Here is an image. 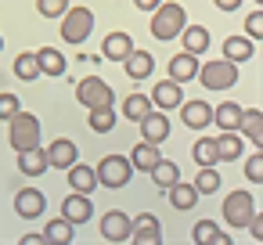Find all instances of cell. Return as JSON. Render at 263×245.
Wrapping results in <instances>:
<instances>
[{"label":"cell","instance_id":"obj_1","mask_svg":"<svg viewBox=\"0 0 263 245\" xmlns=\"http://www.w3.org/2000/svg\"><path fill=\"white\" fill-rule=\"evenodd\" d=\"M8 141H11L15 152L40 148V141H44V126H40V119H36L33 112H22V108H18V112L8 119Z\"/></svg>","mask_w":263,"mask_h":245},{"label":"cell","instance_id":"obj_2","mask_svg":"<svg viewBox=\"0 0 263 245\" xmlns=\"http://www.w3.org/2000/svg\"><path fill=\"white\" fill-rule=\"evenodd\" d=\"M187 26V11L180 8V4H166V0H162V4L152 11V36L159 40V44H170V40H177L180 36V29Z\"/></svg>","mask_w":263,"mask_h":245},{"label":"cell","instance_id":"obj_3","mask_svg":"<svg viewBox=\"0 0 263 245\" xmlns=\"http://www.w3.org/2000/svg\"><path fill=\"white\" fill-rule=\"evenodd\" d=\"M94 173H98V187L119 191V187H126V184H130L134 166H130V159H126V155H105V159L94 166Z\"/></svg>","mask_w":263,"mask_h":245},{"label":"cell","instance_id":"obj_4","mask_svg":"<svg viewBox=\"0 0 263 245\" xmlns=\"http://www.w3.org/2000/svg\"><path fill=\"white\" fill-rule=\"evenodd\" d=\"M205 90H231L238 83V65L227 62V58H216V62H205L198 65V76H195Z\"/></svg>","mask_w":263,"mask_h":245},{"label":"cell","instance_id":"obj_5","mask_svg":"<svg viewBox=\"0 0 263 245\" xmlns=\"http://www.w3.org/2000/svg\"><path fill=\"white\" fill-rule=\"evenodd\" d=\"M94 33V11L90 8H65L62 15V40L65 44H87Z\"/></svg>","mask_w":263,"mask_h":245},{"label":"cell","instance_id":"obj_6","mask_svg":"<svg viewBox=\"0 0 263 245\" xmlns=\"http://www.w3.org/2000/svg\"><path fill=\"white\" fill-rule=\"evenodd\" d=\"M76 101L83 108H98V105H116V90L101 80V76H83L76 83Z\"/></svg>","mask_w":263,"mask_h":245},{"label":"cell","instance_id":"obj_7","mask_svg":"<svg viewBox=\"0 0 263 245\" xmlns=\"http://www.w3.org/2000/svg\"><path fill=\"white\" fill-rule=\"evenodd\" d=\"M252 213H256V198H252V191L238 187V191H231V195L223 198V220H227V227H245Z\"/></svg>","mask_w":263,"mask_h":245},{"label":"cell","instance_id":"obj_8","mask_svg":"<svg viewBox=\"0 0 263 245\" xmlns=\"http://www.w3.org/2000/svg\"><path fill=\"white\" fill-rule=\"evenodd\" d=\"M177 108H180V123H184L187 130H205V126L213 123V105H209V101L187 98V101H180Z\"/></svg>","mask_w":263,"mask_h":245},{"label":"cell","instance_id":"obj_9","mask_svg":"<svg viewBox=\"0 0 263 245\" xmlns=\"http://www.w3.org/2000/svg\"><path fill=\"white\" fill-rule=\"evenodd\" d=\"M44 209H47V195L40 187H18L15 191V213L22 220H36V216H44Z\"/></svg>","mask_w":263,"mask_h":245},{"label":"cell","instance_id":"obj_10","mask_svg":"<svg viewBox=\"0 0 263 245\" xmlns=\"http://www.w3.org/2000/svg\"><path fill=\"white\" fill-rule=\"evenodd\" d=\"M62 216L69 220V223H87V220H94V202H90V195H83V191H69L65 198H62Z\"/></svg>","mask_w":263,"mask_h":245},{"label":"cell","instance_id":"obj_11","mask_svg":"<svg viewBox=\"0 0 263 245\" xmlns=\"http://www.w3.org/2000/svg\"><path fill=\"white\" fill-rule=\"evenodd\" d=\"M130 241L134 245H159L162 241V227L152 213H137L130 220Z\"/></svg>","mask_w":263,"mask_h":245},{"label":"cell","instance_id":"obj_12","mask_svg":"<svg viewBox=\"0 0 263 245\" xmlns=\"http://www.w3.org/2000/svg\"><path fill=\"white\" fill-rule=\"evenodd\" d=\"M101 238L105 241H130V213H123V209H108V213H101Z\"/></svg>","mask_w":263,"mask_h":245},{"label":"cell","instance_id":"obj_13","mask_svg":"<svg viewBox=\"0 0 263 245\" xmlns=\"http://www.w3.org/2000/svg\"><path fill=\"white\" fill-rule=\"evenodd\" d=\"M137 126H141V141H152V144H162L170 137V116L162 108H152Z\"/></svg>","mask_w":263,"mask_h":245},{"label":"cell","instance_id":"obj_14","mask_svg":"<svg viewBox=\"0 0 263 245\" xmlns=\"http://www.w3.org/2000/svg\"><path fill=\"white\" fill-rule=\"evenodd\" d=\"M47 166L51 169H69L76 159H80V148H76V141H69V137H58V141H51L47 144Z\"/></svg>","mask_w":263,"mask_h":245},{"label":"cell","instance_id":"obj_15","mask_svg":"<svg viewBox=\"0 0 263 245\" xmlns=\"http://www.w3.org/2000/svg\"><path fill=\"white\" fill-rule=\"evenodd\" d=\"M152 105L155 108H162V112H173L180 101H184V87L180 83H173V80H159L155 87H152Z\"/></svg>","mask_w":263,"mask_h":245},{"label":"cell","instance_id":"obj_16","mask_svg":"<svg viewBox=\"0 0 263 245\" xmlns=\"http://www.w3.org/2000/svg\"><path fill=\"white\" fill-rule=\"evenodd\" d=\"M213 144H216V162H234V159L245 155V137H241V130H223L220 137H213Z\"/></svg>","mask_w":263,"mask_h":245},{"label":"cell","instance_id":"obj_17","mask_svg":"<svg viewBox=\"0 0 263 245\" xmlns=\"http://www.w3.org/2000/svg\"><path fill=\"white\" fill-rule=\"evenodd\" d=\"M198 65H202V62H198V54L180 51V54H173V58H170L166 72H170V80H173V83H180V87H184L187 80H195V76H198Z\"/></svg>","mask_w":263,"mask_h":245},{"label":"cell","instance_id":"obj_18","mask_svg":"<svg viewBox=\"0 0 263 245\" xmlns=\"http://www.w3.org/2000/svg\"><path fill=\"white\" fill-rule=\"evenodd\" d=\"M130 51H134V36L123 33V29H116L101 40V58H108V62H123Z\"/></svg>","mask_w":263,"mask_h":245},{"label":"cell","instance_id":"obj_19","mask_svg":"<svg viewBox=\"0 0 263 245\" xmlns=\"http://www.w3.org/2000/svg\"><path fill=\"white\" fill-rule=\"evenodd\" d=\"M119 65H123V72H126L130 80H148V76L155 72V58H152L148 51H137V47H134Z\"/></svg>","mask_w":263,"mask_h":245},{"label":"cell","instance_id":"obj_20","mask_svg":"<svg viewBox=\"0 0 263 245\" xmlns=\"http://www.w3.org/2000/svg\"><path fill=\"white\" fill-rule=\"evenodd\" d=\"M65 173H69V187H72V191H83V195L98 191V173H94V166H87V162L76 159Z\"/></svg>","mask_w":263,"mask_h":245},{"label":"cell","instance_id":"obj_21","mask_svg":"<svg viewBox=\"0 0 263 245\" xmlns=\"http://www.w3.org/2000/svg\"><path fill=\"white\" fill-rule=\"evenodd\" d=\"M166 195H170V205L177 209V213H191L195 205H198V191H195V184H184V180H177V184H170L166 187Z\"/></svg>","mask_w":263,"mask_h":245},{"label":"cell","instance_id":"obj_22","mask_svg":"<svg viewBox=\"0 0 263 245\" xmlns=\"http://www.w3.org/2000/svg\"><path fill=\"white\" fill-rule=\"evenodd\" d=\"M177 40L184 44V51H187V54H198V58H202V54L209 51V44H213V40H209V29H205V26H184Z\"/></svg>","mask_w":263,"mask_h":245},{"label":"cell","instance_id":"obj_23","mask_svg":"<svg viewBox=\"0 0 263 245\" xmlns=\"http://www.w3.org/2000/svg\"><path fill=\"white\" fill-rule=\"evenodd\" d=\"M252 54H256V40H249V36H227V40H223V58H227V62L245 65Z\"/></svg>","mask_w":263,"mask_h":245},{"label":"cell","instance_id":"obj_24","mask_svg":"<svg viewBox=\"0 0 263 245\" xmlns=\"http://www.w3.org/2000/svg\"><path fill=\"white\" fill-rule=\"evenodd\" d=\"M195 245H231V234L216 227V220H198L195 231H191Z\"/></svg>","mask_w":263,"mask_h":245},{"label":"cell","instance_id":"obj_25","mask_svg":"<svg viewBox=\"0 0 263 245\" xmlns=\"http://www.w3.org/2000/svg\"><path fill=\"white\" fill-rule=\"evenodd\" d=\"M90 116H87V126L94 130V134H112V126H116V119H119V112H116V105H98V108H87Z\"/></svg>","mask_w":263,"mask_h":245},{"label":"cell","instance_id":"obj_26","mask_svg":"<svg viewBox=\"0 0 263 245\" xmlns=\"http://www.w3.org/2000/svg\"><path fill=\"white\" fill-rule=\"evenodd\" d=\"M51 166H47V155H44V148H29V152H18V173L22 177H40V173H47Z\"/></svg>","mask_w":263,"mask_h":245},{"label":"cell","instance_id":"obj_27","mask_svg":"<svg viewBox=\"0 0 263 245\" xmlns=\"http://www.w3.org/2000/svg\"><path fill=\"white\" fill-rule=\"evenodd\" d=\"M36 62H40V72H44V76H65V69H69V62H65V54H62L58 47L36 51Z\"/></svg>","mask_w":263,"mask_h":245},{"label":"cell","instance_id":"obj_28","mask_svg":"<svg viewBox=\"0 0 263 245\" xmlns=\"http://www.w3.org/2000/svg\"><path fill=\"white\" fill-rule=\"evenodd\" d=\"M241 105L238 101H220L216 108H213V123L220 126V130H238V123H241Z\"/></svg>","mask_w":263,"mask_h":245},{"label":"cell","instance_id":"obj_29","mask_svg":"<svg viewBox=\"0 0 263 245\" xmlns=\"http://www.w3.org/2000/svg\"><path fill=\"white\" fill-rule=\"evenodd\" d=\"M159 159H162V155H159V144H152V141H141V144H134V152H130V166L141 169V173H148Z\"/></svg>","mask_w":263,"mask_h":245},{"label":"cell","instance_id":"obj_30","mask_svg":"<svg viewBox=\"0 0 263 245\" xmlns=\"http://www.w3.org/2000/svg\"><path fill=\"white\" fill-rule=\"evenodd\" d=\"M72 234H76V223H69L65 216H54V220H47V227H44V238H47L51 245H69Z\"/></svg>","mask_w":263,"mask_h":245},{"label":"cell","instance_id":"obj_31","mask_svg":"<svg viewBox=\"0 0 263 245\" xmlns=\"http://www.w3.org/2000/svg\"><path fill=\"white\" fill-rule=\"evenodd\" d=\"M22 83H33V80H40L44 72H40V62H36V51H22L18 58H15V69H11Z\"/></svg>","mask_w":263,"mask_h":245},{"label":"cell","instance_id":"obj_32","mask_svg":"<svg viewBox=\"0 0 263 245\" xmlns=\"http://www.w3.org/2000/svg\"><path fill=\"white\" fill-rule=\"evenodd\" d=\"M238 130H245V137L259 148V144H263V112H259V108H245Z\"/></svg>","mask_w":263,"mask_h":245},{"label":"cell","instance_id":"obj_33","mask_svg":"<svg viewBox=\"0 0 263 245\" xmlns=\"http://www.w3.org/2000/svg\"><path fill=\"white\" fill-rule=\"evenodd\" d=\"M148 173H152V184H155L159 191H166L170 184H177V180H180V169H177V162H170V159H159Z\"/></svg>","mask_w":263,"mask_h":245},{"label":"cell","instance_id":"obj_34","mask_svg":"<svg viewBox=\"0 0 263 245\" xmlns=\"http://www.w3.org/2000/svg\"><path fill=\"white\" fill-rule=\"evenodd\" d=\"M152 108H155V105H152V98H148V94H130V98L123 101V119L141 123V119H144Z\"/></svg>","mask_w":263,"mask_h":245},{"label":"cell","instance_id":"obj_35","mask_svg":"<svg viewBox=\"0 0 263 245\" xmlns=\"http://www.w3.org/2000/svg\"><path fill=\"white\" fill-rule=\"evenodd\" d=\"M191 184H195L198 195H216V191L223 187V177L216 173V166H198V177H195Z\"/></svg>","mask_w":263,"mask_h":245},{"label":"cell","instance_id":"obj_36","mask_svg":"<svg viewBox=\"0 0 263 245\" xmlns=\"http://www.w3.org/2000/svg\"><path fill=\"white\" fill-rule=\"evenodd\" d=\"M191 159L198 166H216V144H213V137H198L195 148H191Z\"/></svg>","mask_w":263,"mask_h":245},{"label":"cell","instance_id":"obj_37","mask_svg":"<svg viewBox=\"0 0 263 245\" xmlns=\"http://www.w3.org/2000/svg\"><path fill=\"white\" fill-rule=\"evenodd\" d=\"M245 177H249V184H263V152L245 155Z\"/></svg>","mask_w":263,"mask_h":245},{"label":"cell","instance_id":"obj_38","mask_svg":"<svg viewBox=\"0 0 263 245\" xmlns=\"http://www.w3.org/2000/svg\"><path fill=\"white\" fill-rule=\"evenodd\" d=\"M65 8H69V0H36V11L44 18H62Z\"/></svg>","mask_w":263,"mask_h":245},{"label":"cell","instance_id":"obj_39","mask_svg":"<svg viewBox=\"0 0 263 245\" xmlns=\"http://www.w3.org/2000/svg\"><path fill=\"white\" fill-rule=\"evenodd\" d=\"M18 108H22V98H18V94H8V90H0V119L8 123V119H11Z\"/></svg>","mask_w":263,"mask_h":245},{"label":"cell","instance_id":"obj_40","mask_svg":"<svg viewBox=\"0 0 263 245\" xmlns=\"http://www.w3.org/2000/svg\"><path fill=\"white\" fill-rule=\"evenodd\" d=\"M245 36L249 40H263V11L259 8L245 15Z\"/></svg>","mask_w":263,"mask_h":245},{"label":"cell","instance_id":"obj_41","mask_svg":"<svg viewBox=\"0 0 263 245\" xmlns=\"http://www.w3.org/2000/svg\"><path fill=\"white\" fill-rule=\"evenodd\" d=\"M245 227H249V231H252V238H256V241H263V220H259V213H252V216H249V223H245Z\"/></svg>","mask_w":263,"mask_h":245},{"label":"cell","instance_id":"obj_42","mask_svg":"<svg viewBox=\"0 0 263 245\" xmlns=\"http://www.w3.org/2000/svg\"><path fill=\"white\" fill-rule=\"evenodd\" d=\"M213 4H216L220 11H227V15H231V11H238V8L245 4V0H213Z\"/></svg>","mask_w":263,"mask_h":245},{"label":"cell","instance_id":"obj_43","mask_svg":"<svg viewBox=\"0 0 263 245\" xmlns=\"http://www.w3.org/2000/svg\"><path fill=\"white\" fill-rule=\"evenodd\" d=\"M159 4H162V0H134V8H137V11H148V15H152Z\"/></svg>","mask_w":263,"mask_h":245},{"label":"cell","instance_id":"obj_44","mask_svg":"<svg viewBox=\"0 0 263 245\" xmlns=\"http://www.w3.org/2000/svg\"><path fill=\"white\" fill-rule=\"evenodd\" d=\"M22 245H47L44 234H22Z\"/></svg>","mask_w":263,"mask_h":245},{"label":"cell","instance_id":"obj_45","mask_svg":"<svg viewBox=\"0 0 263 245\" xmlns=\"http://www.w3.org/2000/svg\"><path fill=\"white\" fill-rule=\"evenodd\" d=\"M0 51H4V40H0Z\"/></svg>","mask_w":263,"mask_h":245},{"label":"cell","instance_id":"obj_46","mask_svg":"<svg viewBox=\"0 0 263 245\" xmlns=\"http://www.w3.org/2000/svg\"><path fill=\"white\" fill-rule=\"evenodd\" d=\"M252 4H259V0H252Z\"/></svg>","mask_w":263,"mask_h":245}]
</instances>
